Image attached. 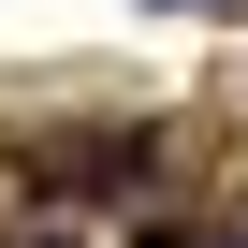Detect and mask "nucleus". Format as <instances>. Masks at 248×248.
<instances>
[{"label":"nucleus","mask_w":248,"mask_h":248,"mask_svg":"<svg viewBox=\"0 0 248 248\" xmlns=\"http://www.w3.org/2000/svg\"><path fill=\"white\" fill-rule=\"evenodd\" d=\"M30 248H59V233H30Z\"/></svg>","instance_id":"f257e3e1"}]
</instances>
